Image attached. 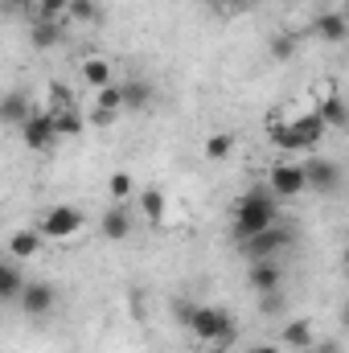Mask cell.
<instances>
[{
	"instance_id": "cell-1",
	"label": "cell",
	"mask_w": 349,
	"mask_h": 353,
	"mask_svg": "<svg viewBox=\"0 0 349 353\" xmlns=\"http://www.w3.org/2000/svg\"><path fill=\"white\" fill-rule=\"evenodd\" d=\"M230 214H235V234H239V243H247V239H255L267 226L279 222V197L271 193V185H267V189L255 185V189H247V193L230 205Z\"/></svg>"
},
{
	"instance_id": "cell-2",
	"label": "cell",
	"mask_w": 349,
	"mask_h": 353,
	"mask_svg": "<svg viewBox=\"0 0 349 353\" xmlns=\"http://www.w3.org/2000/svg\"><path fill=\"white\" fill-rule=\"evenodd\" d=\"M177 316L206 345H230L239 337V325H235V316L226 308H214V304H177Z\"/></svg>"
},
{
	"instance_id": "cell-3",
	"label": "cell",
	"mask_w": 349,
	"mask_h": 353,
	"mask_svg": "<svg viewBox=\"0 0 349 353\" xmlns=\"http://www.w3.org/2000/svg\"><path fill=\"white\" fill-rule=\"evenodd\" d=\"M325 119L317 115V111H308V115H296L292 123H271V140H275V148H283V152H312L321 140H325Z\"/></svg>"
},
{
	"instance_id": "cell-4",
	"label": "cell",
	"mask_w": 349,
	"mask_h": 353,
	"mask_svg": "<svg viewBox=\"0 0 349 353\" xmlns=\"http://www.w3.org/2000/svg\"><path fill=\"white\" fill-rule=\"evenodd\" d=\"M37 230H41L46 239H54V243H70V239H79V234L87 230V214H83L79 205H50V210L41 214Z\"/></svg>"
},
{
	"instance_id": "cell-5",
	"label": "cell",
	"mask_w": 349,
	"mask_h": 353,
	"mask_svg": "<svg viewBox=\"0 0 349 353\" xmlns=\"http://www.w3.org/2000/svg\"><path fill=\"white\" fill-rule=\"evenodd\" d=\"M267 185H271L275 197H300V193L308 189V173H304V165H296V161H279V165H271Z\"/></svg>"
},
{
	"instance_id": "cell-6",
	"label": "cell",
	"mask_w": 349,
	"mask_h": 353,
	"mask_svg": "<svg viewBox=\"0 0 349 353\" xmlns=\"http://www.w3.org/2000/svg\"><path fill=\"white\" fill-rule=\"evenodd\" d=\"M288 243H292V230H288L283 222H275V226H267L263 234L247 239V243H243V251H247V259H251V263H259V259H275Z\"/></svg>"
},
{
	"instance_id": "cell-7",
	"label": "cell",
	"mask_w": 349,
	"mask_h": 353,
	"mask_svg": "<svg viewBox=\"0 0 349 353\" xmlns=\"http://www.w3.org/2000/svg\"><path fill=\"white\" fill-rule=\"evenodd\" d=\"M21 132H25V144H29L33 152H50V148L62 140V136H58V123H54V115H50V111H37Z\"/></svg>"
},
{
	"instance_id": "cell-8",
	"label": "cell",
	"mask_w": 349,
	"mask_h": 353,
	"mask_svg": "<svg viewBox=\"0 0 349 353\" xmlns=\"http://www.w3.org/2000/svg\"><path fill=\"white\" fill-rule=\"evenodd\" d=\"M99 234H103L107 243H123V239L132 234V205H128V201L107 205L103 218H99Z\"/></svg>"
},
{
	"instance_id": "cell-9",
	"label": "cell",
	"mask_w": 349,
	"mask_h": 353,
	"mask_svg": "<svg viewBox=\"0 0 349 353\" xmlns=\"http://www.w3.org/2000/svg\"><path fill=\"white\" fill-rule=\"evenodd\" d=\"M54 304H58V292H54L46 279H29L25 296H21V308H25L29 316H50V312H54Z\"/></svg>"
},
{
	"instance_id": "cell-10",
	"label": "cell",
	"mask_w": 349,
	"mask_h": 353,
	"mask_svg": "<svg viewBox=\"0 0 349 353\" xmlns=\"http://www.w3.org/2000/svg\"><path fill=\"white\" fill-rule=\"evenodd\" d=\"M304 173H308V189H317V193H333L341 185V165L337 161H325V157L308 161Z\"/></svg>"
},
{
	"instance_id": "cell-11",
	"label": "cell",
	"mask_w": 349,
	"mask_h": 353,
	"mask_svg": "<svg viewBox=\"0 0 349 353\" xmlns=\"http://www.w3.org/2000/svg\"><path fill=\"white\" fill-rule=\"evenodd\" d=\"M33 115H37V111H33V103H29V94H25V90H8V94H4V103H0V119H4V123L25 128Z\"/></svg>"
},
{
	"instance_id": "cell-12",
	"label": "cell",
	"mask_w": 349,
	"mask_h": 353,
	"mask_svg": "<svg viewBox=\"0 0 349 353\" xmlns=\"http://www.w3.org/2000/svg\"><path fill=\"white\" fill-rule=\"evenodd\" d=\"M247 283H251L259 296H263V292H279V283H283V271L275 267V259H259V263H251Z\"/></svg>"
},
{
	"instance_id": "cell-13",
	"label": "cell",
	"mask_w": 349,
	"mask_h": 353,
	"mask_svg": "<svg viewBox=\"0 0 349 353\" xmlns=\"http://www.w3.org/2000/svg\"><path fill=\"white\" fill-rule=\"evenodd\" d=\"M317 37L329 41V46H341L349 37V17L346 12H321L317 17Z\"/></svg>"
},
{
	"instance_id": "cell-14",
	"label": "cell",
	"mask_w": 349,
	"mask_h": 353,
	"mask_svg": "<svg viewBox=\"0 0 349 353\" xmlns=\"http://www.w3.org/2000/svg\"><path fill=\"white\" fill-rule=\"evenodd\" d=\"M70 21H29V41H33V50H54L58 41H62V29H66Z\"/></svg>"
},
{
	"instance_id": "cell-15",
	"label": "cell",
	"mask_w": 349,
	"mask_h": 353,
	"mask_svg": "<svg viewBox=\"0 0 349 353\" xmlns=\"http://www.w3.org/2000/svg\"><path fill=\"white\" fill-rule=\"evenodd\" d=\"M25 288H29V279L21 275V267H17V263L0 267V300H4V304H21Z\"/></svg>"
},
{
	"instance_id": "cell-16",
	"label": "cell",
	"mask_w": 349,
	"mask_h": 353,
	"mask_svg": "<svg viewBox=\"0 0 349 353\" xmlns=\"http://www.w3.org/2000/svg\"><path fill=\"white\" fill-rule=\"evenodd\" d=\"M136 210L144 214V222H148V226H161V222H165V193H161L157 185L140 189V197H136Z\"/></svg>"
},
{
	"instance_id": "cell-17",
	"label": "cell",
	"mask_w": 349,
	"mask_h": 353,
	"mask_svg": "<svg viewBox=\"0 0 349 353\" xmlns=\"http://www.w3.org/2000/svg\"><path fill=\"white\" fill-rule=\"evenodd\" d=\"M317 115L325 119V128H341V132L349 128V103L341 94H325V99L317 103Z\"/></svg>"
},
{
	"instance_id": "cell-18",
	"label": "cell",
	"mask_w": 349,
	"mask_h": 353,
	"mask_svg": "<svg viewBox=\"0 0 349 353\" xmlns=\"http://www.w3.org/2000/svg\"><path fill=\"white\" fill-rule=\"evenodd\" d=\"M41 230H12L8 234V255L12 259H33L37 251H41Z\"/></svg>"
},
{
	"instance_id": "cell-19",
	"label": "cell",
	"mask_w": 349,
	"mask_h": 353,
	"mask_svg": "<svg viewBox=\"0 0 349 353\" xmlns=\"http://www.w3.org/2000/svg\"><path fill=\"white\" fill-rule=\"evenodd\" d=\"M152 107V83L148 79H128L123 83V111H148Z\"/></svg>"
},
{
	"instance_id": "cell-20",
	"label": "cell",
	"mask_w": 349,
	"mask_h": 353,
	"mask_svg": "<svg viewBox=\"0 0 349 353\" xmlns=\"http://www.w3.org/2000/svg\"><path fill=\"white\" fill-rule=\"evenodd\" d=\"M83 79H87V87L103 90V87H111V83H115V70H111V62H107V58H87V62H83Z\"/></svg>"
},
{
	"instance_id": "cell-21",
	"label": "cell",
	"mask_w": 349,
	"mask_h": 353,
	"mask_svg": "<svg viewBox=\"0 0 349 353\" xmlns=\"http://www.w3.org/2000/svg\"><path fill=\"white\" fill-rule=\"evenodd\" d=\"M283 341H288V350H312L317 345V333H312L308 321H288L283 325Z\"/></svg>"
},
{
	"instance_id": "cell-22",
	"label": "cell",
	"mask_w": 349,
	"mask_h": 353,
	"mask_svg": "<svg viewBox=\"0 0 349 353\" xmlns=\"http://www.w3.org/2000/svg\"><path fill=\"white\" fill-rule=\"evenodd\" d=\"M54 115V123H58V136H66V140H74V136H83V128H87L90 119L79 111V107H70V111H50Z\"/></svg>"
},
{
	"instance_id": "cell-23",
	"label": "cell",
	"mask_w": 349,
	"mask_h": 353,
	"mask_svg": "<svg viewBox=\"0 0 349 353\" xmlns=\"http://www.w3.org/2000/svg\"><path fill=\"white\" fill-rule=\"evenodd\" d=\"M201 152H206V161H230V152H235V136H230V132H214V136H206Z\"/></svg>"
},
{
	"instance_id": "cell-24",
	"label": "cell",
	"mask_w": 349,
	"mask_h": 353,
	"mask_svg": "<svg viewBox=\"0 0 349 353\" xmlns=\"http://www.w3.org/2000/svg\"><path fill=\"white\" fill-rule=\"evenodd\" d=\"M70 0H33V21H70Z\"/></svg>"
},
{
	"instance_id": "cell-25",
	"label": "cell",
	"mask_w": 349,
	"mask_h": 353,
	"mask_svg": "<svg viewBox=\"0 0 349 353\" xmlns=\"http://www.w3.org/2000/svg\"><path fill=\"white\" fill-rule=\"evenodd\" d=\"M94 107H103V111H123V87L111 83V87L94 90Z\"/></svg>"
},
{
	"instance_id": "cell-26",
	"label": "cell",
	"mask_w": 349,
	"mask_h": 353,
	"mask_svg": "<svg viewBox=\"0 0 349 353\" xmlns=\"http://www.w3.org/2000/svg\"><path fill=\"white\" fill-rule=\"evenodd\" d=\"M107 189H111V197L115 201H132V193H136V181H132V173H111V181H107Z\"/></svg>"
},
{
	"instance_id": "cell-27",
	"label": "cell",
	"mask_w": 349,
	"mask_h": 353,
	"mask_svg": "<svg viewBox=\"0 0 349 353\" xmlns=\"http://www.w3.org/2000/svg\"><path fill=\"white\" fill-rule=\"evenodd\" d=\"M70 21H79V25H94V21H103V12L94 8V0H70V12H66Z\"/></svg>"
},
{
	"instance_id": "cell-28",
	"label": "cell",
	"mask_w": 349,
	"mask_h": 353,
	"mask_svg": "<svg viewBox=\"0 0 349 353\" xmlns=\"http://www.w3.org/2000/svg\"><path fill=\"white\" fill-rule=\"evenodd\" d=\"M70 107H74V94H70V87L50 83V107H46V111H70Z\"/></svg>"
},
{
	"instance_id": "cell-29",
	"label": "cell",
	"mask_w": 349,
	"mask_h": 353,
	"mask_svg": "<svg viewBox=\"0 0 349 353\" xmlns=\"http://www.w3.org/2000/svg\"><path fill=\"white\" fill-rule=\"evenodd\" d=\"M87 119H90V128H111V123L119 119V111H103V107H90Z\"/></svg>"
},
{
	"instance_id": "cell-30",
	"label": "cell",
	"mask_w": 349,
	"mask_h": 353,
	"mask_svg": "<svg viewBox=\"0 0 349 353\" xmlns=\"http://www.w3.org/2000/svg\"><path fill=\"white\" fill-rule=\"evenodd\" d=\"M279 308H283V300H279V292H263V296H259V312H263V316H275Z\"/></svg>"
},
{
	"instance_id": "cell-31",
	"label": "cell",
	"mask_w": 349,
	"mask_h": 353,
	"mask_svg": "<svg viewBox=\"0 0 349 353\" xmlns=\"http://www.w3.org/2000/svg\"><path fill=\"white\" fill-rule=\"evenodd\" d=\"M271 54H275V58H288V54H292V41H288V37H275Z\"/></svg>"
},
{
	"instance_id": "cell-32",
	"label": "cell",
	"mask_w": 349,
	"mask_h": 353,
	"mask_svg": "<svg viewBox=\"0 0 349 353\" xmlns=\"http://www.w3.org/2000/svg\"><path fill=\"white\" fill-rule=\"evenodd\" d=\"M247 353H279V350H275V345H251Z\"/></svg>"
},
{
	"instance_id": "cell-33",
	"label": "cell",
	"mask_w": 349,
	"mask_h": 353,
	"mask_svg": "<svg viewBox=\"0 0 349 353\" xmlns=\"http://www.w3.org/2000/svg\"><path fill=\"white\" fill-rule=\"evenodd\" d=\"M201 4H214V8H218V4H226V0H201Z\"/></svg>"
},
{
	"instance_id": "cell-34",
	"label": "cell",
	"mask_w": 349,
	"mask_h": 353,
	"mask_svg": "<svg viewBox=\"0 0 349 353\" xmlns=\"http://www.w3.org/2000/svg\"><path fill=\"white\" fill-rule=\"evenodd\" d=\"M341 263H346V271H349V247H346V255H341Z\"/></svg>"
}]
</instances>
